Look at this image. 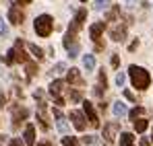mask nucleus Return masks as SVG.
Wrapping results in <instances>:
<instances>
[{
  "label": "nucleus",
  "instance_id": "29",
  "mask_svg": "<svg viewBox=\"0 0 153 146\" xmlns=\"http://www.w3.org/2000/svg\"><path fill=\"white\" fill-rule=\"evenodd\" d=\"M83 95H81V91H71V101H81Z\"/></svg>",
  "mask_w": 153,
  "mask_h": 146
},
{
  "label": "nucleus",
  "instance_id": "26",
  "mask_svg": "<svg viewBox=\"0 0 153 146\" xmlns=\"http://www.w3.org/2000/svg\"><path fill=\"white\" fill-rule=\"evenodd\" d=\"M62 146H79V144H76V140L73 138V136H71V138L64 136V138H62Z\"/></svg>",
  "mask_w": 153,
  "mask_h": 146
},
{
  "label": "nucleus",
  "instance_id": "1",
  "mask_svg": "<svg viewBox=\"0 0 153 146\" xmlns=\"http://www.w3.org/2000/svg\"><path fill=\"white\" fill-rule=\"evenodd\" d=\"M128 74H130L132 84H134L139 91H145V89L149 87V82H151L149 72H147L145 68H141V66H130V68H128Z\"/></svg>",
  "mask_w": 153,
  "mask_h": 146
},
{
  "label": "nucleus",
  "instance_id": "37",
  "mask_svg": "<svg viewBox=\"0 0 153 146\" xmlns=\"http://www.w3.org/2000/svg\"><path fill=\"white\" fill-rule=\"evenodd\" d=\"M141 146H149V140H147V138H143V140H141Z\"/></svg>",
  "mask_w": 153,
  "mask_h": 146
},
{
  "label": "nucleus",
  "instance_id": "4",
  "mask_svg": "<svg viewBox=\"0 0 153 146\" xmlns=\"http://www.w3.org/2000/svg\"><path fill=\"white\" fill-rule=\"evenodd\" d=\"M83 109H85V115H87L89 123H91L93 128H97V125H100V120H97V115H95V111H93V105H91L89 101H83Z\"/></svg>",
  "mask_w": 153,
  "mask_h": 146
},
{
  "label": "nucleus",
  "instance_id": "19",
  "mask_svg": "<svg viewBox=\"0 0 153 146\" xmlns=\"http://www.w3.org/2000/svg\"><path fill=\"white\" fill-rule=\"evenodd\" d=\"M17 62V56H15V48L13 49H8L6 54H4V64H8V66H13Z\"/></svg>",
  "mask_w": 153,
  "mask_h": 146
},
{
  "label": "nucleus",
  "instance_id": "39",
  "mask_svg": "<svg viewBox=\"0 0 153 146\" xmlns=\"http://www.w3.org/2000/svg\"><path fill=\"white\" fill-rule=\"evenodd\" d=\"M37 146H52L50 142H42V144H37Z\"/></svg>",
  "mask_w": 153,
  "mask_h": 146
},
{
  "label": "nucleus",
  "instance_id": "24",
  "mask_svg": "<svg viewBox=\"0 0 153 146\" xmlns=\"http://www.w3.org/2000/svg\"><path fill=\"white\" fill-rule=\"evenodd\" d=\"M120 15V6H114L110 12H108V21H116V17Z\"/></svg>",
  "mask_w": 153,
  "mask_h": 146
},
{
  "label": "nucleus",
  "instance_id": "6",
  "mask_svg": "<svg viewBox=\"0 0 153 146\" xmlns=\"http://www.w3.org/2000/svg\"><path fill=\"white\" fill-rule=\"evenodd\" d=\"M8 21L13 25H21L23 23V12H21V8L17 6V4H13L10 8H8Z\"/></svg>",
  "mask_w": 153,
  "mask_h": 146
},
{
  "label": "nucleus",
  "instance_id": "35",
  "mask_svg": "<svg viewBox=\"0 0 153 146\" xmlns=\"http://www.w3.org/2000/svg\"><path fill=\"white\" fill-rule=\"evenodd\" d=\"M124 97H126L128 101H132V103H137V101H134V95H132L130 91H124Z\"/></svg>",
  "mask_w": 153,
  "mask_h": 146
},
{
  "label": "nucleus",
  "instance_id": "10",
  "mask_svg": "<svg viewBox=\"0 0 153 146\" xmlns=\"http://www.w3.org/2000/svg\"><path fill=\"white\" fill-rule=\"evenodd\" d=\"M27 115H29V111H27L25 107H15V111H13V123H15V125H19Z\"/></svg>",
  "mask_w": 153,
  "mask_h": 146
},
{
  "label": "nucleus",
  "instance_id": "27",
  "mask_svg": "<svg viewBox=\"0 0 153 146\" xmlns=\"http://www.w3.org/2000/svg\"><path fill=\"white\" fill-rule=\"evenodd\" d=\"M0 35H2V37H8V27H6L4 21H0Z\"/></svg>",
  "mask_w": 153,
  "mask_h": 146
},
{
  "label": "nucleus",
  "instance_id": "13",
  "mask_svg": "<svg viewBox=\"0 0 153 146\" xmlns=\"http://www.w3.org/2000/svg\"><path fill=\"white\" fill-rule=\"evenodd\" d=\"M15 56H17V62H27V54L23 51V41L17 39L15 43Z\"/></svg>",
  "mask_w": 153,
  "mask_h": 146
},
{
  "label": "nucleus",
  "instance_id": "20",
  "mask_svg": "<svg viewBox=\"0 0 153 146\" xmlns=\"http://www.w3.org/2000/svg\"><path fill=\"white\" fill-rule=\"evenodd\" d=\"M147 125H149V122L147 120H134V130L141 134V132H145L147 130Z\"/></svg>",
  "mask_w": 153,
  "mask_h": 146
},
{
  "label": "nucleus",
  "instance_id": "14",
  "mask_svg": "<svg viewBox=\"0 0 153 146\" xmlns=\"http://www.w3.org/2000/svg\"><path fill=\"white\" fill-rule=\"evenodd\" d=\"M64 91V82L62 80H54L50 84V93H52V97H60V93Z\"/></svg>",
  "mask_w": 153,
  "mask_h": 146
},
{
  "label": "nucleus",
  "instance_id": "17",
  "mask_svg": "<svg viewBox=\"0 0 153 146\" xmlns=\"http://www.w3.org/2000/svg\"><path fill=\"white\" fill-rule=\"evenodd\" d=\"M132 144H134V136L132 134H128V132L120 134V146H132Z\"/></svg>",
  "mask_w": 153,
  "mask_h": 146
},
{
  "label": "nucleus",
  "instance_id": "30",
  "mask_svg": "<svg viewBox=\"0 0 153 146\" xmlns=\"http://www.w3.org/2000/svg\"><path fill=\"white\" fill-rule=\"evenodd\" d=\"M68 56H71V58H76V56H79V45H73V48H68Z\"/></svg>",
  "mask_w": 153,
  "mask_h": 146
},
{
  "label": "nucleus",
  "instance_id": "34",
  "mask_svg": "<svg viewBox=\"0 0 153 146\" xmlns=\"http://www.w3.org/2000/svg\"><path fill=\"white\" fill-rule=\"evenodd\" d=\"M118 64H120V58L114 54V56H112V66H114V68H118Z\"/></svg>",
  "mask_w": 153,
  "mask_h": 146
},
{
  "label": "nucleus",
  "instance_id": "40",
  "mask_svg": "<svg viewBox=\"0 0 153 146\" xmlns=\"http://www.w3.org/2000/svg\"><path fill=\"white\" fill-rule=\"evenodd\" d=\"M81 2H87V0H81Z\"/></svg>",
  "mask_w": 153,
  "mask_h": 146
},
{
  "label": "nucleus",
  "instance_id": "5",
  "mask_svg": "<svg viewBox=\"0 0 153 146\" xmlns=\"http://www.w3.org/2000/svg\"><path fill=\"white\" fill-rule=\"evenodd\" d=\"M89 33H91V39L97 43V49H102V43H100V39H102V33H103V23H95L89 27Z\"/></svg>",
  "mask_w": 153,
  "mask_h": 146
},
{
  "label": "nucleus",
  "instance_id": "11",
  "mask_svg": "<svg viewBox=\"0 0 153 146\" xmlns=\"http://www.w3.org/2000/svg\"><path fill=\"white\" fill-rule=\"evenodd\" d=\"M68 82L71 84H76V87H83V78H81V74L76 68H71L68 70Z\"/></svg>",
  "mask_w": 153,
  "mask_h": 146
},
{
  "label": "nucleus",
  "instance_id": "7",
  "mask_svg": "<svg viewBox=\"0 0 153 146\" xmlns=\"http://www.w3.org/2000/svg\"><path fill=\"white\" fill-rule=\"evenodd\" d=\"M54 120H56V125H58V132H60V134H66V132H68L66 117L60 113V109H54Z\"/></svg>",
  "mask_w": 153,
  "mask_h": 146
},
{
  "label": "nucleus",
  "instance_id": "18",
  "mask_svg": "<svg viewBox=\"0 0 153 146\" xmlns=\"http://www.w3.org/2000/svg\"><path fill=\"white\" fill-rule=\"evenodd\" d=\"M126 113H128V109H126L124 103H116V105H114V115H116V117H122V115H126Z\"/></svg>",
  "mask_w": 153,
  "mask_h": 146
},
{
  "label": "nucleus",
  "instance_id": "22",
  "mask_svg": "<svg viewBox=\"0 0 153 146\" xmlns=\"http://www.w3.org/2000/svg\"><path fill=\"white\" fill-rule=\"evenodd\" d=\"M25 70H27V76H29V78H31V76H35V72H37V66H35V64H33V62H27Z\"/></svg>",
  "mask_w": 153,
  "mask_h": 146
},
{
  "label": "nucleus",
  "instance_id": "23",
  "mask_svg": "<svg viewBox=\"0 0 153 146\" xmlns=\"http://www.w3.org/2000/svg\"><path fill=\"white\" fill-rule=\"evenodd\" d=\"M110 6V0H95V10H105Z\"/></svg>",
  "mask_w": 153,
  "mask_h": 146
},
{
  "label": "nucleus",
  "instance_id": "12",
  "mask_svg": "<svg viewBox=\"0 0 153 146\" xmlns=\"http://www.w3.org/2000/svg\"><path fill=\"white\" fill-rule=\"evenodd\" d=\"M124 35H126V29H124V27H114V29L110 31V37H112L114 41H124Z\"/></svg>",
  "mask_w": 153,
  "mask_h": 146
},
{
  "label": "nucleus",
  "instance_id": "3",
  "mask_svg": "<svg viewBox=\"0 0 153 146\" xmlns=\"http://www.w3.org/2000/svg\"><path fill=\"white\" fill-rule=\"evenodd\" d=\"M120 130V123L118 122H110L103 125V138H105V142L108 144H112L114 142V138H116V132Z\"/></svg>",
  "mask_w": 153,
  "mask_h": 146
},
{
  "label": "nucleus",
  "instance_id": "33",
  "mask_svg": "<svg viewBox=\"0 0 153 146\" xmlns=\"http://www.w3.org/2000/svg\"><path fill=\"white\" fill-rule=\"evenodd\" d=\"M100 84H103V87H105V84H108V78H105V72H100Z\"/></svg>",
  "mask_w": 153,
  "mask_h": 146
},
{
  "label": "nucleus",
  "instance_id": "38",
  "mask_svg": "<svg viewBox=\"0 0 153 146\" xmlns=\"http://www.w3.org/2000/svg\"><path fill=\"white\" fill-rule=\"evenodd\" d=\"M17 2H19V4H29L31 0H17Z\"/></svg>",
  "mask_w": 153,
  "mask_h": 146
},
{
  "label": "nucleus",
  "instance_id": "41",
  "mask_svg": "<svg viewBox=\"0 0 153 146\" xmlns=\"http://www.w3.org/2000/svg\"><path fill=\"white\" fill-rule=\"evenodd\" d=\"M151 140H153V136H151Z\"/></svg>",
  "mask_w": 153,
  "mask_h": 146
},
{
  "label": "nucleus",
  "instance_id": "21",
  "mask_svg": "<svg viewBox=\"0 0 153 146\" xmlns=\"http://www.w3.org/2000/svg\"><path fill=\"white\" fill-rule=\"evenodd\" d=\"M29 49H31V54H33L37 60H42V58H44V51H42V48H37L35 43H29Z\"/></svg>",
  "mask_w": 153,
  "mask_h": 146
},
{
  "label": "nucleus",
  "instance_id": "25",
  "mask_svg": "<svg viewBox=\"0 0 153 146\" xmlns=\"http://www.w3.org/2000/svg\"><path fill=\"white\" fill-rule=\"evenodd\" d=\"M143 113H145V109H143V107H134V109L130 111V120L134 122V120H137L139 115H143Z\"/></svg>",
  "mask_w": 153,
  "mask_h": 146
},
{
  "label": "nucleus",
  "instance_id": "2",
  "mask_svg": "<svg viewBox=\"0 0 153 146\" xmlns=\"http://www.w3.org/2000/svg\"><path fill=\"white\" fill-rule=\"evenodd\" d=\"M33 27H35V33H37L39 37H50L52 27H54V21H52L50 15H39V17L35 19Z\"/></svg>",
  "mask_w": 153,
  "mask_h": 146
},
{
  "label": "nucleus",
  "instance_id": "8",
  "mask_svg": "<svg viewBox=\"0 0 153 146\" xmlns=\"http://www.w3.org/2000/svg\"><path fill=\"white\" fill-rule=\"evenodd\" d=\"M85 19H87V10H85V8H81V10H79V12H76V17H75V21H73V25H71V31H79V29H81V25L85 23Z\"/></svg>",
  "mask_w": 153,
  "mask_h": 146
},
{
  "label": "nucleus",
  "instance_id": "9",
  "mask_svg": "<svg viewBox=\"0 0 153 146\" xmlns=\"http://www.w3.org/2000/svg\"><path fill=\"white\" fill-rule=\"evenodd\" d=\"M71 120H73V125H75L79 132L85 130V120H83V113L81 111H71Z\"/></svg>",
  "mask_w": 153,
  "mask_h": 146
},
{
  "label": "nucleus",
  "instance_id": "32",
  "mask_svg": "<svg viewBox=\"0 0 153 146\" xmlns=\"http://www.w3.org/2000/svg\"><path fill=\"white\" fill-rule=\"evenodd\" d=\"M10 146H25V144H23L21 138H13V140H10Z\"/></svg>",
  "mask_w": 153,
  "mask_h": 146
},
{
  "label": "nucleus",
  "instance_id": "36",
  "mask_svg": "<svg viewBox=\"0 0 153 146\" xmlns=\"http://www.w3.org/2000/svg\"><path fill=\"white\" fill-rule=\"evenodd\" d=\"M83 142H85V144H91L93 138H91V136H83Z\"/></svg>",
  "mask_w": 153,
  "mask_h": 146
},
{
  "label": "nucleus",
  "instance_id": "28",
  "mask_svg": "<svg viewBox=\"0 0 153 146\" xmlns=\"http://www.w3.org/2000/svg\"><path fill=\"white\" fill-rule=\"evenodd\" d=\"M124 80H126V76H124L122 72L116 74V84H118V87H122V84H124Z\"/></svg>",
  "mask_w": 153,
  "mask_h": 146
},
{
  "label": "nucleus",
  "instance_id": "31",
  "mask_svg": "<svg viewBox=\"0 0 153 146\" xmlns=\"http://www.w3.org/2000/svg\"><path fill=\"white\" fill-rule=\"evenodd\" d=\"M64 70H66V66H64L62 62H58V64L54 66V72H64Z\"/></svg>",
  "mask_w": 153,
  "mask_h": 146
},
{
  "label": "nucleus",
  "instance_id": "15",
  "mask_svg": "<svg viewBox=\"0 0 153 146\" xmlns=\"http://www.w3.org/2000/svg\"><path fill=\"white\" fill-rule=\"evenodd\" d=\"M25 142H27V146H35V128L33 125L25 128Z\"/></svg>",
  "mask_w": 153,
  "mask_h": 146
},
{
  "label": "nucleus",
  "instance_id": "16",
  "mask_svg": "<svg viewBox=\"0 0 153 146\" xmlns=\"http://www.w3.org/2000/svg\"><path fill=\"white\" fill-rule=\"evenodd\" d=\"M83 66H85V70H87V72H91V70L95 68V58H93L91 54H87V56L83 58Z\"/></svg>",
  "mask_w": 153,
  "mask_h": 146
}]
</instances>
